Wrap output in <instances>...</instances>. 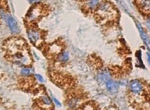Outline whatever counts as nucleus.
<instances>
[{"label": "nucleus", "instance_id": "obj_11", "mask_svg": "<svg viewBox=\"0 0 150 110\" xmlns=\"http://www.w3.org/2000/svg\"><path fill=\"white\" fill-rule=\"evenodd\" d=\"M137 27H138V29H139V31L140 33V35H141L143 41H144V43H146V45L147 46V48H148V50L150 51V40H149V39L148 38V37L146 35V34L145 33L144 30H143L142 28V27L140 26V25L139 24V23H137Z\"/></svg>", "mask_w": 150, "mask_h": 110}, {"label": "nucleus", "instance_id": "obj_13", "mask_svg": "<svg viewBox=\"0 0 150 110\" xmlns=\"http://www.w3.org/2000/svg\"><path fill=\"white\" fill-rule=\"evenodd\" d=\"M98 78H99V80H100V82H106L109 79H110V73H109V72H108L107 71H103V72H101L100 74H99Z\"/></svg>", "mask_w": 150, "mask_h": 110}, {"label": "nucleus", "instance_id": "obj_20", "mask_svg": "<svg viewBox=\"0 0 150 110\" xmlns=\"http://www.w3.org/2000/svg\"><path fill=\"white\" fill-rule=\"evenodd\" d=\"M147 61H148V63L150 65V53H147Z\"/></svg>", "mask_w": 150, "mask_h": 110}, {"label": "nucleus", "instance_id": "obj_16", "mask_svg": "<svg viewBox=\"0 0 150 110\" xmlns=\"http://www.w3.org/2000/svg\"><path fill=\"white\" fill-rule=\"evenodd\" d=\"M31 69L29 67H23L21 70V75H23V76H29V75L31 74Z\"/></svg>", "mask_w": 150, "mask_h": 110}, {"label": "nucleus", "instance_id": "obj_3", "mask_svg": "<svg viewBox=\"0 0 150 110\" xmlns=\"http://www.w3.org/2000/svg\"><path fill=\"white\" fill-rule=\"evenodd\" d=\"M12 60L19 65H28L31 62L30 55L25 50H21L12 55Z\"/></svg>", "mask_w": 150, "mask_h": 110}, {"label": "nucleus", "instance_id": "obj_9", "mask_svg": "<svg viewBox=\"0 0 150 110\" xmlns=\"http://www.w3.org/2000/svg\"><path fill=\"white\" fill-rule=\"evenodd\" d=\"M106 87L108 92H110L112 94H115L117 92L118 89V84L117 83L115 82V81L109 79L108 81L105 82Z\"/></svg>", "mask_w": 150, "mask_h": 110}, {"label": "nucleus", "instance_id": "obj_5", "mask_svg": "<svg viewBox=\"0 0 150 110\" xmlns=\"http://www.w3.org/2000/svg\"><path fill=\"white\" fill-rule=\"evenodd\" d=\"M129 90L135 96L142 95L144 92V86L138 80H132L129 84Z\"/></svg>", "mask_w": 150, "mask_h": 110}, {"label": "nucleus", "instance_id": "obj_1", "mask_svg": "<svg viewBox=\"0 0 150 110\" xmlns=\"http://www.w3.org/2000/svg\"><path fill=\"white\" fill-rule=\"evenodd\" d=\"M45 13V8L41 4H36L31 7L26 15V19L29 21H35L40 19Z\"/></svg>", "mask_w": 150, "mask_h": 110}, {"label": "nucleus", "instance_id": "obj_22", "mask_svg": "<svg viewBox=\"0 0 150 110\" xmlns=\"http://www.w3.org/2000/svg\"><path fill=\"white\" fill-rule=\"evenodd\" d=\"M148 22H149V23H150V19H149V21H148Z\"/></svg>", "mask_w": 150, "mask_h": 110}, {"label": "nucleus", "instance_id": "obj_7", "mask_svg": "<svg viewBox=\"0 0 150 110\" xmlns=\"http://www.w3.org/2000/svg\"><path fill=\"white\" fill-rule=\"evenodd\" d=\"M6 21L8 23L9 29L13 33H17L19 31V28L18 25L17 21L14 19V18L10 16H8L6 18Z\"/></svg>", "mask_w": 150, "mask_h": 110}, {"label": "nucleus", "instance_id": "obj_12", "mask_svg": "<svg viewBox=\"0 0 150 110\" xmlns=\"http://www.w3.org/2000/svg\"><path fill=\"white\" fill-rule=\"evenodd\" d=\"M62 47L61 45L57 43H54L51 45L48 48V53L52 55L58 54L61 51Z\"/></svg>", "mask_w": 150, "mask_h": 110}, {"label": "nucleus", "instance_id": "obj_8", "mask_svg": "<svg viewBox=\"0 0 150 110\" xmlns=\"http://www.w3.org/2000/svg\"><path fill=\"white\" fill-rule=\"evenodd\" d=\"M38 104L43 109H49L52 107V103L49 97L47 95H43L40 98Z\"/></svg>", "mask_w": 150, "mask_h": 110}, {"label": "nucleus", "instance_id": "obj_19", "mask_svg": "<svg viewBox=\"0 0 150 110\" xmlns=\"http://www.w3.org/2000/svg\"><path fill=\"white\" fill-rule=\"evenodd\" d=\"M83 110H93V109L90 106H86L84 107Z\"/></svg>", "mask_w": 150, "mask_h": 110}, {"label": "nucleus", "instance_id": "obj_6", "mask_svg": "<svg viewBox=\"0 0 150 110\" xmlns=\"http://www.w3.org/2000/svg\"><path fill=\"white\" fill-rule=\"evenodd\" d=\"M28 38L31 42L35 45H39L42 41V33L36 29H30L28 31Z\"/></svg>", "mask_w": 150, "mask_h": 110}, {"label": "nucleus", "instance_id": "obj_14", "mask_svg": "<svg viewBox=\"0 0 150 110\" xmlns=\"http://www.w3.org/2000/svg\"><path fill=\"white\" fill-rule=\"evenodd\" d=\"M99 4V0H88L87 1L86 6L89 9H93L98 6Z\"/></svg>", "mask_w": 150, "mask_h": 110}, {"label": "nucleus", "instance_id": "obj_4", "mask_svg": "<svg viewBox=\"0 0 150 110\" xmlns=\"http://www.w3.org/2000/svg\"><path fill=\"white\" fill-rule=\"evenodd\" d=\"M98 13L102 18H112L114 16V11L112 7L108 3H103L100 5L98 8Z\"/></svg>", "mask_w": 150, "mask_h": 110}, {"label": "nucleus", "instance_id": "obj_10", "mask_svg": "<svg viewBox=\"0 0 150 110\" xmlns=\"http://www.w3.org/2000/svg\"><path fill=\"white\" fill-rule=\"evenodd\" d=\"M139 7L146 13H150V0H137Z\"/></svg>", "mask_w": 150, "mask_h": 110}, {"label": "nucleus", "instance_id": "obj_18", "mask_svg": "<svg viewBox=\"0 0 150 110\" xmlns=\"http://www.w3.org/2000/svg\"><path fill=\"white\" fill-rule=\"evenodd\" d=\"M52 99H53V100H54V101L55 103V104L56 105H57L58 106H61V104H60V102L58 101V100L55 98V97H52Z\"/></svg>", "mask_w": 150, "mask_h": 110}, {"label": "nucleus", "instance_id": "obj_21", "mask_svg": "<svg viewBox=\"0 0 150 110\" xmlns=\"http://www.w3.org/2000/svg\"><path fill=\"white\" fill-rule=\"evenodd\" d=\"M147 109H148V110H150V101L147 104Z\"/></svg>", "mask_w": 150, "mask_h": 110}, {"label": "nucleus", "instance_id": "obj_15", "mask_svg": "<svg viewBox=\"0 0 150 110\" xmlns=\"http://www.w3.org/2000/svg\"><path fill=\"white\" fill-rule=\"evenodd\" d=\"M69 59V53L67 52H63L58 56V61L60 62H66Z\"/></svg>", "mask_w": 150, "mask_h": 110}, {"label": "nucleus", "instance_id": "obj_17", "mask_svg": "<svg viewBox=\"0 0 150 110\" xmlns=\"http://www.w3.org/2000/svg\"><path fill=\"white\" fill-rule=\"evenodd\" d=\"M35 77H36V79H38V82H42H42H43V81H44V79H43V77H42L41 75L36 74V75H35Z\"/></svg>", "mask_w": 150, "mask_h": 110}, {"label": "nucleus", "instance_id": "obj_2", "mask_svg": "<svg viewBox=\"0 0 150 110\" xmlns=\"http://www.w3.org/2000/svg\"><path fill=\"white\" fill-rule=\"evenodd\" d=\"M25 43L22 39H11L8 41L7 48L12 55L19 52L21 50H25Z\"/></svg>", "mask_w": 150, "mask_h": 110}]
</instances>
